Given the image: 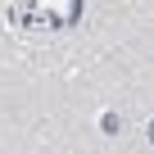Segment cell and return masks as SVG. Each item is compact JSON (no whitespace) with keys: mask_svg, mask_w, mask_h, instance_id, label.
Masks as SVG:
<instances>
[{"mask_svg":"<svg viewBox=\"0 0 154 154\" xmlns=\"http://www.w3.org/2000/svg\"><path fill=\"white\" fill-rule=\"evenodd\" d=\"M149 140H154V127H149Z\"/></svg>","mask_w":154,"mask_h":154,"instance_id":"1","label":"cell"}]
</instances>
